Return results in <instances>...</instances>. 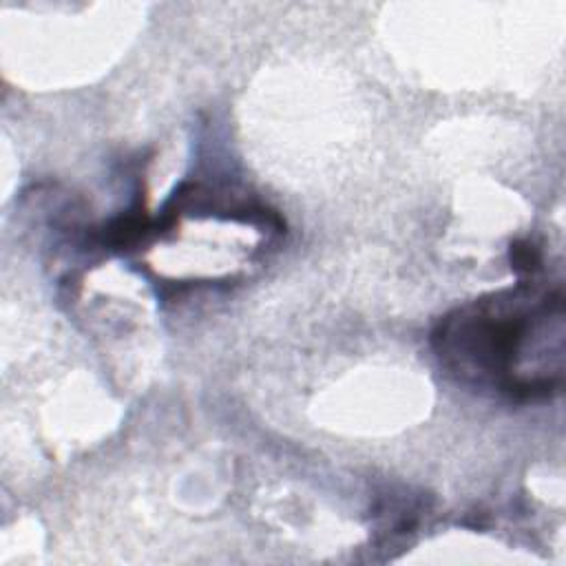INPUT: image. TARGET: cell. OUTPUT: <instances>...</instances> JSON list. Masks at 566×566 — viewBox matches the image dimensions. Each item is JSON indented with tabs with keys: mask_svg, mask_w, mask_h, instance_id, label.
<instances>
[{
	"mask_svg": "<svg viewBox=\"0 0 566 566\" xmlns=\"http://www.w3.org/2000/svg\"><path fill=\"white\" fill-rule=\"evenodd\" d=\"M562 290L520 281L447 314L433 329L440 360L462 380L491 385L515 400H537L524 371L531 356L548 360V336L564 334Z\"/></svg>",
	"mask_w": 566,
	"mask_h": 566,
	"instance_id": "1",
	"label": "cell"
},
{
	"mask_svg": "<svg viewBox=\"0 0 566 566\" xmlns=\"http://www.w3.org/2000/svg\"><path fill=\"white\" fill-rule=\"evenodd\" d=\"M542 265V252L528 239H520L511 245V268L517 276H533Z\"/></svg>",
	"mask_w": 566,
	"mask_h": 566,
	"instance_id": "2",
	"label": "cell"
}]
</instances>
